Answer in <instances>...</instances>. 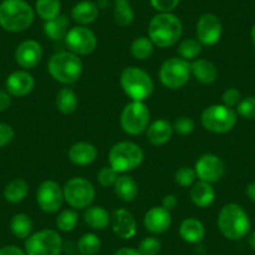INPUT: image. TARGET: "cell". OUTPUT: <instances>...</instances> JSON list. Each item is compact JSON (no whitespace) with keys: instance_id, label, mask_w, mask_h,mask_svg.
<instances>
[{"instance_id":"obj_1","label":"cell","mask_w":255,"mask_h":255,"mask_svg":"<svg viewBox=\"0 0 255 255\" xmlns=\"http://www.w3.org/2000/svg\"><path fill=\"white\" fill-rule=\"evenodd\" d=\"M35 18L25 0H3L0 3V26L9 33H20L31 26Z\"/></svg>"},{"instance_id":"obj_2","label":"cell","mask_w":255,"mask_h":255,"mask_svg":"<svg viewBox=\"0 0 255 255\" xmlns=\"http://www.w3.org/2000/svg\"><path fill=\"white\" fill-rule=\"evenodd\" d=\"M183 24L171 13H159L149 23V39L158 48H168L180 39Z\"/></svg>"},{"instance_id":"obj_3","label":"cell","mask_w":255,"mask_h":255,"mask_svg":"<svg viewBox=\"0 0 255 255\" xmlns=\"http://www.w3.org/2000/svg\"><path fill=\"white\" fill-rule=\"evenodd\" d=\"M48 72L54 80L61 84H74L82 77L83 63L79 55L72 51H58L49 59Z\"/></svg>"},{"instance_id":"obj_4","label":"cell","mask_w":255,"mask_h":255,"mask_svg":"<svg viewBox=\"0 0 255 255\" xmlns=\"http://www.w3.org/2000/svg\"><path fill=\"white\" fill-rule=\"evenodd\" d=\"M218 228L223 237L229 240H239L250 232V219L239 204L224 205L218 215Z\"/></svg>"},{"instance_id":"obj_5","label":"cell","mask_w":255,"mask_h":255,"mask_svg":"<svg viewBox=\"0 0 255 255\" xmlns=\"http://www.w3.org/2000/svg\"><path fill=\"white\" fill-rule=\"evenodd\" d=\"M120 85L133 102H144L154 90V83L150 75L136 67H128L123 70L120 74Z\"/></svg>"},{"instance_id":"obj_6","label":"cell","mask_w":255,"mask_h":255,"mask_svg":"<svg viewBox=\"0 0 255 255\" xmlns=\"http://www.w3.org/2000/svg\"><path fill=\"white\" fill-rule=\"evenodd\" d=\"M109 164L118 173H128L138 168L144 159V151L133 141H119L109 151Z\"/></svg>"},{"instance_id":"obj_7","label":"cell","mask_w":255,"mask_h":255,"mask_svg":"<svg viewBox=\"0 0 255 255\" xmlns=\"http://www.w3.org/2000/svg\"><path fill=\"white\" fill-rule=\"evenodd\" d=\"M237 113L224 104H215L205 108L200 117L203 127L215 134H225L233 130L237 124Z\"/></svg>"},{"instance_id":"obj_8","label":"cell","mask_w":255,"mask_h":255,"mask_svg":"<svg viewBox=\"0 0 255 255\" xmlns=\"http://www.w3.org/2000/svg\"><path fill=\"white\" fill-rule=\"evenodd\" d=\"M150 122V112L144 102H130L120 115L122 129L129 135H140L146 131Z\"/></svg>"},{"instance_id":"obj_9","label":"cell","mask_w":255,"mask_h":255,"mask_svg":"<svg viewBox=\"0 0 255 255\" xmlns=\"http://www.w3.org/2000/svg\"><path fill=\"white\" fill-rule=\"evenodd\" d=\"M64 200L75 210L87 209L95 198V188L88 179L72 178L63 188Z\"/></svg>"},{"instance_id":"obj_10","label":"cell","mask_w":255,"mask_h":255,"mask_svg":"<svg viewBox=\"0 0 255 255\" xmlns=\"http://www.w3.org/2000/svg\"><path fill=\"white\" fill-rule=\"evenodd\" d=\"M63 240L60 234L53 229H44L26 238V255H60Z\"/></svg>"},{"instance_id":"obj_11","label":"cell","mask_w":255,"mask_h":255,"mask_svg":"<svg viewBox=\"0 0 255 255\" xmlns=\"http://www.w3.org/2000/svg\"><path fill=\"white\" fill-rule=\"evenodd\" d=\"M191 75V67L188 60L181 58H170L161 64L159 80L165 88L171 90L183 88Z\"/></svg>"},{"instance_id":"obj_12","label":"cell","mask_w":255,"mask_h":255,"mask_svg":"<svg viewBox=\"0 0 255 255\" xmlns=\"http://www.w3.org/2000/svg\"><path fill=\"white\" fill-rule=\"evenodd\" d=\"M65 44L72 53L77 55H89L97 49L98 40L94 31L88 26L78 25L69 29L65 36Z\"/></svg>"},{"instance_id":"obj_13","label":"cell","mask_w":255,"mask_h":255,"mask_svg":"<svg viewBox=\"0 0 255 255\" xmlns=\"http://www.w3.org/2000/svg\"><path fill=\"white\" fill-rule=\"evenodd\" d=\"M64 202L63 188L54 180H45L36 191V203L43 212L54 214L60 210Z\"/></svg>"},{"instance_id":"obj_14","label":"cell","mask_w":255,"mask_h":255,"mask_svg":"<svg viewBox=\"0 0 255 255\" xmlns=\"http://www.w3.org/2000/svg\"><path fill=\"white\" fill-rule=\"evenodd\" d=\"M195 173L199 180L217 183L224 176L225 165L222 159L214 154H204L195 163Z\"/></svg>"},{"instance_id":"obj_15","label":"cell","mask_w":255,"mask_h":255,"mask_svg":"<svg viewBox=\"0 0 255 255\" xmlns=\"http://www.w3.org/2000/svg\"><path fill=\"white\" fill-rule=\"evenodd\" d=\"M223 25L220 19L214 14H204L197 23V38L202 45L210 46L220 40Z\"/></svg>"},{"instance_id":"obj_16","label":"cell","mask_w":255,"mask_h":255,"mask_svg":"<svg viewBox=\"0 0 255 255\" xmlns=\"http://www.w3.org/2000/svg\"><path fill=\"white\" fill-rule=\"evenodd\" d=\"M41 58H43V48L40 43L33 39L24 40L23 43L19 44L15 50L16 63L26 70L38 67Z\"/></svg>"},{"instance_id":"obj_17","label":"cell","mask_w":255,"mask_h":255,"mask_svg":"<svg viewBox=\"0 0 255 255\" xmlns=\"http://www.w3.org/2000/svg\"><path fill=\"white\" fill-rule=\"evenodd\" d=\"M144 228L151 234H163L170 228L171 214L163 207H153L144 215Z\"/></svg>"},{"instance_id":"obj_18","label":"cell","mask_w":255,"mask_h":255,"mask_svg":"<svg viewBox=\"0 0 255 255\" xmlns=\"http://www.w3.org/2000/svg\"><path fill=\"white\" fill-rule=\"evenodd\" d=\"M34 84H35V82H34L33 75L29 74L26 70H16V72H13L6 78L5 82L6 92L11 97L16 98L28 95L33 90Z\"/></svg>"},{"instance_id":"obj_19","label":"cell","mask_w":255,"mask_h":255,"mask_svg":"<svg viewBox=\"0 0 255 255\" xmlns=\"http://www.w3.org/2000/svg\"><path fill=\"white\" fill-rule=\"evenodd\" d=\"M112 225L113 232L122 239H131L136 234V222L127 209H118L113 213Z\"/></svg>"},{"instance_id":"obj_20","label":"cell","mask_w":255,"mask_h":255,"mask_svg":"<svg viewBox=\"0 0 255 255\" xmlns=\"http://www.w3.org/2000/svg\"><path fill=\"white\" fill-rule=\"evenodd\" d=\"M68 156L75 165L85 166L92 164L97 159L98 150L93 144L87 143V141H79L70 146Z\"/></svg>"},{"instance_id":"obj_21","label":"cell","mask_w":255,"mask_h":255,"mask_svg":"<svg viewBox=\"0 0 255 255\" xmlns=\"http://www.w3.org/2000/svg\"><path fill=\"white\" fill-rule=\"evenodd\" d=\"M174 133L173 124L165 119L151 123L146 129V138L153 145H164L171 139Z\"/></svg>"},{"instance_id":"obj_22","label":"cell","mask_w":255,"mask_h":255,"mask_svg":"<svg viewBox=\"0 0 255 255\" xmlns=\"http://www.w3.org/2000/svg\"><path fill=\"white\" fill-rule=\"evenodd\" d=\"M179 234L184 242L189 244H198L205 238V228L200 220L188 218L183 220L179 227Z\"/></svg>"},{"instance_id":"obj_23","label":"cell","mask_w":255,"mask_h":255,"mask_svg":"<svg viewBox=\"0 0 255 255\" xmlns=\"http://www.w3.org/2000/svg\"><path fill=\"white\" fill-rule=\"evenodd\" d=\"M99 16V8L90 0H83L72 9V18L77 24L87 26L94 23Z\"/></svg>"},{"instance_id":"obj_24","label":"cell","mask_w":255,"mask_h":255,"mask_svg":"<svg viewBox=\"0 0 255 255\" xmlns=\"http://www.w3.org/2000/svg\"><path fill=\"white\" fill-rule=\"evenodd\" d=\"M190 198L197 207L208 208L214 203L215 190L210 183L199 180L191 185Z\"/></svg>"},{"instance_id":"obj_25","label":"cell","mask_w":255,"mask_h":255,"mask_svg":"<svg viewBox=\"0 0 255 255\" xmlns=\"http://www.w3.org/2000/svg\"><path fill=\"white\" fill-rule=\"evenodd\" d=\"M191 74L202 84H212L217 80L218 70L214 64L205 59H195L190 64Z\"/></svg>"},{"instance_id":"obj_26","label":"cell","mask_w":255,"mask_h":255,"mask_svg":"<svg viewBox=\"0 0 255 255\" xmlns=\"http://www.w3.org/2000/svg\"><path fill=\"white\" fill-rule=\"evenodd\" d=\"M113 188H114L117 197L119 198L120 200L127 203L133 202L136 198V195H138L139 191L136 181L129 175L118 176L117 181H115V184L113 185Z\"/></svg>"},{"instance_id":"obj_27","label":"cell","mask_w":255,"mask_h":255,"mask_svg":"<svg viewBox=\"0 0 255 255\" xmlns=\"http://www.w3.org/2000/svg\"><path fill=\"white\" fill-rule=\"evenodd\" d=\"M84 222L94 230H103L112 222V217L103 207H88L84 212Z\"/></svg>"},{"instance_id":"obj_28","label":"cell","mask_w":255,"mask_h":255,"mask_svg":"<svg viewBox=\"0 0 255 255\" xmlns=\"http://www.w3.org/2000/svg\"><path fill=\"white\" fill-rule=\"evenodd\" d=\"M70 20L67 15H59L53 20L45 21L44 24V33L50 40H61L65 39L68 31H69Z\"/></svg>"},{"instance_id":"obj_29","label":"cell","mask_w":255,"mask_h":255,"mask_svg":"<svg viewBox=\"0 0 255 255\" xmlns=\"http://www.w3.org/2000/svg\"><path fill=\"white\" fill-rule=\"evenodd\" d=\"M79 100L78 95L72 88H61L55 98V105L58 110L63 114H72L77 110Z\"/></svg>"},{"instance_id":"obj_30","label":"cell","mask_w":255,"mask_h":255,"mask_svg":"<svg viewBox=\"0 0 255 255\" xmlns=\"http://www.w3.org/2000/svg\"><path fill=\"white\" fill-rule=\"evenodd\" d=\"M29 185L24 179H14L4 189V199L11 204H18L26 198Z\"/></svg>"},{"instance_id":"obj_31","label":"cell","mask_w":255,"mask_h":255,"mask_svg":"<svg viewBox=\"0 0 255 255\" xmlns=\"http://www.w3.org/2000/svg\"><path fill=\"white\" fill-rule=\"evenodd\" d=\"M10 232L18 239H26L31 235V230H33V222H31L30 217L24 213H19L15 214L10 220Z\"/></svg>"},{"instance_id":"obj_32","label":"cell","mask_w":255,"mask_h":255,"mask_svg":"<svg viewBox=\"0 0 255 255\" xmlns=\"http://www.w3.org/2000/svg\"><path fill=\"white\" fill-rule=\"evenodd\" d=\"M134 20V10L128 0L114 1V21L119 26L130 25Z\"/></svg>"},{"instance_id":"obj_33","label":"cell","mask_w":255,"mask_h":255,"mask_svg":"<svg viewBox=\"0 0 255 255\" xmlns=\"http://www.w3.org/2000/svg\"><path fill=\"white\" fill-rule=\"evenodd\" d=\"M60 0H36L35 11L44 21H49L60 15Z\"/></svg>"},{"instance_id":"obj_34","label":"cell","mask_w":255,"mask_h":255,"mask_svg":"<svg viewBox=\"0 0 255 255\" xmlns=\"http://www.w3.org/2000/svg\"><path fill=\"white\" fill-rule=\"evenodd\" d=\"M131 55L136 59V60H146L151 56L154 51V44L146 36H139L135 40L131 43L130 46Z\"/></svg>"},{"instance_id":"obj_35","label":"cell","mask_w":255,"mask_h":255,"mask_svg":"<svg viewBox=\"0 0 255 255\" xmlns=\"http://www.w3.org/2000/svg\"><path fill=\"white\" fill-rule=\"evenodd\" d=\"M78 222H79V217H78V213L75 212V209H65L59 213L55 224L60 232L68 233L75 229Z\"/></svg>"},{"instance_id":"obj_36","label":"cell","mask_w":255,"mask_h":255,"mask_svg":"<svg viewBox=\"0 0 255 255\" xmlns=\"http://www.w3.org/2000/svg\"><path fill=\"white\" fill-rule=\"evenodd\" d=\"M100 247H102V242H100L99 237L93 233H87V234L82 235L78 242V250L82 255H95L99 253Z\"/></svg>"},{"instance_id":"obj_37","label":"cell","mask_w":255,"mask_h":255,"mask_svg":"<svg viewBox=\"0 0 255 255\" xmlns=\"http://www.w3.org/2000/svg\"><path fill=\"white\" fill-rule=\"evenodd\" d=\"M202 44L198 39H184L178 45V54L184 60H194L202 53Z\"/></svg>"},{"instance_id":"obj_38","label":"cell","mask_w":255,"mask_h":255,"mask_svg":"<svg viewBox=\"0 0 255 255\" xmlns=\"http://www.w3.org/2000/svg\"><path fill=\"white\" fill-rule=\"evenodd\" d=\"M197 178L198 176L197 173H195V169L190 168V166H181L175 173L176 184H179L183 188L193 185Z\"/></svg>"},{"instance_id":"obj_39","label":"cell","mask_w":255,"mask_h":255,"mask_svg":"<svg viewBox=\"0 0 255 255\" xmlns=\"http://www.w3.org/2000/svg\"><path fill=\"white\" fill-rule=\"evenodd\" d=\"M161 249V243L158 238L148 237L143 239L139 244V253L141 255H158Z\"/></svg>"},{"instance_id":"obj_40","label":"cell","mask_w":255,"mask_h":255,"mask_svg":"<svg viewBox=\"0 0 255 255\" xmlns=\"http://www.w3.org/2000/svg\"><path fill=\"white\" fill-rule=\"evenodd\" d=\"M237 113L244 119H255V97H247L240 100Z\"/></svg>"},{"instance_id":"obj_41","label":"cell","mask_w":255,"mask_h":255,"mask_svg":"<svg viewBox=\"0 0 255 255\" xmlns=\"http://www.w3.org/2000/svg\"><path fill=\"white\" fill-rule=\"evenodd\" d=\"M118 171H115L112 166H103L99 171H98L97 179L99 181V184L104 188H108V186H113L115 184L118 179Z\"/></svg>"},{"instance_id":"obj_42","label":"cell","mask_w":255,"mask_h":255,"mask_svg":"<svg viewBox=\"0 0 255 255\" xmlns=\"http://www.w3.org/2000/svg\"><path fill=\"white\" fill-rule=\"evenodd\" d=\"M173 128L175 133L180 134V135H189L191 131L194 130L195 124H194V120L191 119V118L180 117L174 122Z\"/></svg>"},{"instance_id":"obj_43","label":"cell","mask_w":255,"mask_h":255,"mask_svg":"<svg viewBox=\"0 0 255 255\" xmlns=\"http://www.w3.org/2000/svg\"><path fill=\"white\" fill-rule=\"evenodd\" d=\"M222 99H223V104L227 105V107L229 108H234V107H238V104L240 103V100H242V95H240V92L238 89H235V88H229V89H227L224 92Z\"/></svg>"},{"instance_id":"obj_44","label":"cell","mask_w":255,"mask_h":255,"mask_svg":"<svg viewBox=\"0 0 255 255\" xmlns=\"http://www.w3.org/2000/svg\"><path fill=\"white\" fill-rule=\"evenodd\" d=\"M179 1L180 0H150V4L160 13H170L178 6Z\"/></svg>"},{"instance_id":"obj_45","label":"cell","mask_w":255,"mask_h":255,"mask_svg":"<svg viewBox=\"0 0 255 255\" xmlns=\"http://www.w3.org/2000/svg\"><path fill=\"white\" fill-rule=\"evenodd\" d=\"M14 139L13 128L6 123H0V148L8 145Z\"/></svg>"},{"instance_id":"obj_46","label":"cell","mask_w":255,"mask_h":255,"mask_svg":"<svg viewBox=\"0 0 255 255\" xmlns=\"http://www.w3.org/2000/svg\"><path fill=\"white\" fill-rule=\"evenodd\" d=\"M0 255H26V253L16 245H6L0 249Z\"/></svg>"},{"instance_id":"obj_47","label":"cell","mask_w":255,"mask_h":255,"mask_svg":"<svg viewBox=\"0 0 255 255\" xmlns=\"http://www.w3.org/2000/svg\"><path fill=\"white\" fill-rule=\"evenodd\" d=\"M11 104V95L5 90H0V113L5 112Z\"/></svg>"},{"instance_id":"obj_48","label":"cell","mask_w":255,"mask_h":255,"mask_svg":"<svg viewBox=\"0 0 255 255\" xmlns=\"http://www.w3.org/2000/svg\"><path fill=\"white\" fill-rule=\"evenodd\" d=\"M176 204H178V199H176V197L174 194L165 195V197L163 198V202H161V207L165 208L169 212L173 210L174 208L176 207Z\"/></svg>"},{"instance_id":"obj_49","label":"cell","mask_w":255,"mask_h":255,"mask_svg":"<svg viewBox=\"0 0 255 255\" xmlns=\"http://www.w3.org/2000/svg\"><path fill=\"white\" fill-rule=\"evenodd\" d=\"M114 255H141V254L139 253L138 249L124 247V248H120L119 250H117V252L114 253Z\"/></svg>"},{"instance_id":"obj_50","label":"cell","mask_w":255,"mask_h":255,"mask_svg":"<svg viewBox=\"0 0 255 255\" xmlns=\"http://www.w3.org/2000/svg\"><path fill=\"white\" fill-rule=\"evenodd\" d=\"M247 195L252 202L255 203V181H253L247 186Z\"/></svg>"},{"instance_id":"obj_51","label":"cell","mask_w":255,"mask_h":255,"mask_svg":"<svg viewBox=\"0 0 255 255\" xmlns=\"http://www.w3.org/2000/svg\"><path fill=\"white\" fill-rule=\"evenodd\" d=\"M248 244L252 248V250L255 252V230L253 233H250L249 237H248Z\"/></svg>"},{"instance_id":"obj_52","label":"cell","mask_w":255,"mask_h":255,"mask_svg":"<svg viewBox=\"0 0 255 255\" xmlns=\"http://www.w3.org/2000/svg\"><path fill=\"white\" fill-rule=\"evenodd\" d=\"M250 36H252V40H253V43L255 44V24H254V25H253V28H252V31H250Z\"/></svg>"}]
</instances>
